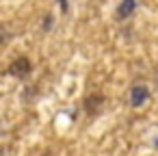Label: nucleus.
<instances>
[{
  "label": "nucleus",
  "instance_id": "nucleus-1",
  "mask_svg": "<svg viewBox=\"0 0 158 156\" xmlns=\"http://www.w3.org/2000/svg\"><path fill=\"white\" fill-rule=\"evenodd\" d=\"M147 98H149V91H147L145 85H134L132 87V91H130V104L132 106H143L147 102Z\"/></svg>",
  "mask_w": 158,
  "mask_h": 156
},
{
  "label": "nucleus",
  "instance_id": "nucleus-2",
  "mask_svg": "<svg viewBox=\"0 0 158 156\" xmlns=\"http://www.w3.org/2000/svg\"><path fill=\"white\" fill-rule=\"evenodd\" d=\"M31 70H33V65H31V61H28L26 57H20L18 61H13V63H11V74H13V76H18V78L28 76V74H31Z\"/></svg>",
  "mask_w": 158,
  "mask_h": 156
},
{
  "label": "nucleus",
  "instance_id": "nucleus-3",
  "mask_svg": "<svg viewBox=\"0 0 158 156\" xmlns=\"http://www.w3.org/2000/svg\"><path fill=\"white\" fill-rule=\"evenodd\" d=\"M134 9H136V0H121L119 7H117V15H119V20L130 18V15L134 13Z\"/></svg>",
  "mask_w": 158,
  "mask_h": 156
},
{
  "label": "nucleus",
  "instance_id": "nucleus-4",
  "mask_svg": "<svg viewBox=\"0 0 158 156\" xmlns=\"http://www.w3.org/2000/svg\"><path fill=\"white\" fill-rule=\"evenodd\" d=\"M102 102H104V98H102V95H91V98H87V100H85V108L93 113Z\"/></svg>",
  "mask_w": 158,
  "mask_h": 156
},
{
  "label": "nucleus",
  "instance_id": "nucleus-5",
  "mask_svg": "<svg viewBox=\"0 0 158 156\" xmlns=\"http://www.w3.org/2000/svg\"><path fill=\"white\" fill-rule=\"evenodd\" d=\"M59 2H61V9H63V11H67V0H59Z\"/></svg>",
  "mask_w": 158,
  "mask_h": 156
},
{
  "label": "nucleus",
  "instance_id": "nucleus-6",
  "mask_svg": "<svg viewBox=\"0 0 158 156\" xmlns=\"http://www.w3.org/2000/svg\"><path fill=\"white\" fill-rule=\"evenodd\" d=\"M44 156H50V154H44Z\"/></svg>",
  "mask_w": 158,
  "mask_h": 156
}]
</instances>
